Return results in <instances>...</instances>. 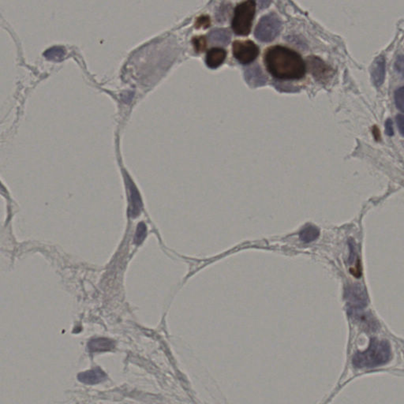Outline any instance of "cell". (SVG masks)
Here are the masks:
<instances>
[{
  "instance_id": "52a82bcc",
  "label": "cell",
  "mask_w": 404,
  "mask_h": 404,
  "mask_svg": "<svg viewBox=\"0 0 404 404\" xmlns=\"http://www.w3.org/2000/svg\"><path fill=\"white\" fill-rule=\"evenodd\" d=\"M386 71V61L383 57H378L372 65L371 76L373 84L379 87L384 83Z\"/></svg>"
},
{
  "instance_id": "2e32d148",
  "label": "cell",
  "mask_w": 404,
  "mask_h": 404,
  "mask_svg": "<svg viewBox=\"0 0 404 404\" xmlns=\"http://www.w3.org/2000/svg\"><path fill=\"white\" fill-rule=\"evenodd\" d=\"M210 25H211V21H210V18L208 15L200 16L199 18H197L195 24H194L195 28H197V29H201V28L207 29L210 26Z\"/></svg>"
},
{
  "instance_id": "5bb4252c",
  "label": "cell",
  "mask_w": 404,
  "mask_h": 404,
  "mask_svg": "<svg viewBox=\"0 0 404 404\" xmlns=\"http://www.w3.org/2000/svg\"><path fill=\"white\" fill-rule=\"evenodd\" d=\"M319 229H317V227L313 226V225H308V226L305 227L299 233L300 239L302 240V242H306V243L315 241L319 237Z\"/></svg>"
},
{
  "instance_id": "8fae6325",
  "label": "cell",
  "mask_w": 404,
  "mask_h": 404,
  "mask_svg": "<svg viewBox=\"0 0 404 404\" xmlns=\"http://www.w3.org/2000/svg\"><path fill=\"white\" fill-rule=\"evenodd\" d=\"M347 298L352 306L355 307L362 308L367 304L366 291L358 286L350 287L348 289Z\"/></svg>"
},
{
  "instance_id": "9c48e42d",
  "label": "cell",
  "mask_w": 404,
  "mask_h": 404,
  "mask_svg": "<svg viewBox=\"0 0 404 404\" xmlns=\"http://www.w3.org/2000/svg\"><path fill=\"white\" fill-rule=\"evenodd\" d=\"M246 81L253 87H258L266 84L267 78L265 77L261 67L257 65L246 69L245 72Z\"/></svg>"
},
{
  "instance_id": "3957f363",
  "label": "cell",
  "mask_w": 404,
  "mask_h": 404,
  "mask_svg": "<svg viewBox=\"0 0 404 404\" xmlns=\"http://www.w3.org/2000/svg\"><path fill=\"white\" fill-rule=\"evenodd\" d=\"M255 12V0H246L237 5L231 21L232 30L235 34L238 36L250 34Z\"/></svg>"
},
{
  "instance_id": "9a60e30c",
  "label": "cell",
  "mask_w": 404,
  "mask_h": 404,
  "mask_svg": "<svg viewBox=\"0 0 404 404\" xmlns=\"http://www.w3.org/2000/svg\"><path fill=\"white\" fill-rule=\"evenodd\" d=\"M192 44H193L194 50H195L197 53H203L204 51L206 49V47H207L206 37H205V36L194 37L193 40H192Z\"/></svg>"
},
{
  "instance_id": "6da1fadb",
  "label": "cell",
  "mask_w": 404,
  "mask_h": 404,
  "mask_svg": "<svg viewBox=\"0 0 404 404\" xmlns=\"http://www.w3.org/2000/svg\"><path fill=\"white\" fill-rule=\"evenodd\" d=\"M264 62L268 71L280 80L301 79L306 74V64L295 51L277 45L266 50Z\"/></svg>"
},
{
  "instance_id": "5b68a950",
  "label": "cell",
  "mask_w": 404,
  "mask_h": 404,
  "mask_svg": "<svg viewBox=\"0 0 404 404\" xmlns=\"http://www.w3.org/2000/svg\"><path fill=\"white\" fill-rule=\"evenodd\" d=\"M232 52L234 58L240 63L250 64L257 58L260 49L255 43L246 40L234 41L232 45Z\"/></svg>"
},
{
  "instance_id": "ba28073f",
  "label": "cell",
  "mask_w": 404,
  "mask_h": 404,
  "mask_svg": "<svg viewBox=\"0 0 404 404\" xmlns=\"http://www.w3.org/2000/svg\"><path fill=\"white\" fill-rule=\"evenodd\" d=\"M227 57V52L221 48H213L208 51L205 57V63L211 69H217L221 66Z\"/></svg>"
},
{
  "instance_id": "277c9868",
  "label": "cell",
  "mask_w": 404,
  "mask_h": 404,
  "mask_svg": "<svg viewBox=\"0 0 404 404\" xmlns=\"http://www.w3.org/2000/svg\"><path fill=\"white\" fill-rule=\"evenodd\" d=\"M281 18L277 14L270 13L261 18L256 27L254 35L261 42H272L281 33Z\"/></svg>"
},
{
  "instance_id": "8992f818",
  "label": "cell",
  "mask_w": 404,
  "mask_h": 404,
  "mask_svg": "<svg viewBox=\"0 0 404 404\" xmlns=\"http://www.w3.org/2000/svg\"><path fill=\"white\" fill-rule=\"evenodd\" d=\"M307 62L309 70L317 80L324 81L330 77L332 70L321 58L315 57H308Z\"/></svg>"
},
{
  "instance_id": "d6986e66",
  "label": "cell",
  "mask_w": 404,
  "mask_h": 404,
  "mask_svg": "<svg viewBox=\"0 0 404 404\" xmlns=\"http://www.w3.org/2000/svg\"><path fill=\"white\" fill-rule=\"evenodd\" d=\"M385 132L389 136H393L394 134V130H393V125L392 120L388 119L385 122Z\"/></svg>"
},
{
  "instance_id": "7a4b0ae2",
  "label": "cell",
  "mask_w": 404,
  "mask_h": 404,
  "mask_svg": "<svg viewBox=\"0 0 404 404\" xmlns=\"http://www.w3.org/2000/svg\"><path fill=\"white\" fill-rule=\"evenodd\" d=\"M391 357L392 350L389 343L385 340L373 338L366 350L354 354L352 362L354 367L371 369L388 363Z\"/></svg>"
},
{
  "instance_id": "ffe728a7",
  "label": "cell",
  "mask_w": 404,
  "mask_h": 404,
  "mask_svg": "<svg viewBox=\"0 0 404 404\" xmlns=\"http://www.w3.org/2000/svg\"><path fill=\"white\" fill-rule=\"evenodd\" d=\"M397 126H398L399 128V130H400V133H401V135L404 136V116H403L402 115H397Z\"/></svg>"
},
{
  "instance_id": "4fadbf2b",
  "label": "cell",
  "mask_w": 404,
  "mask_h": 404,
  "mask_svg": "<svg viewBox=\"0 0 404 404\" xmlns=\"http://www.w3.org/2000/svg\"><path fill=\"white\" fill-rule=\"evenodd\" d=\"M88 347L91 352L109 351L114 349L115 342L107 338L94 339L89 343Z\"/></svg>"
},
{
  "instance_id": "44dd1931",
  "label": "cell",
  "mask_w": 404,
  "mask_h": 404,
  "mask_svg": "<svg viewBox=\"0 0 404 404\" xmlns=\"http://www.w3.org/2000/svg\"><path fill=\"white\" fill-rule=\"evenodd\" d=\"M404 59H403V56H401V57H399L398 58H397V64H396V66H397V70L399 73H401V74H403V66H404Z\"/></svg>"
},
{
  "instance_id": "7c38bea8",
  "label": "cell",
  "mask_w": 404,
  "mask_h": 404,
  "mask_svg": "<svg viewBox=\"0 0 404 404\" xmlns=\"http://www.w3.org/2000/svg\"><path fill=\"white\" fill-rule=\"evenodd\" d=\"M209 40L215 45L226 46L229 45L231 38L230 32L226 29H216L209 32Z\"/></svg>"
},
{
  "instance_id": "7402d4cb",
  "label": "cell",
  "mask_w": 404,
  "mask_h": 404,
  "mask_svg": "<svg viewBox=\"0 0 404 404\" xmlns=\"http://www.w3.org/2000/svg\"><path fill=\"white\" fill-rule=\"evenodd\" d=\"M271 0H258V5L261 9L267 8L270 4Z\"/></svg>"
},
{
  "instance_id": "e0dca14e",
  "label": "cell",
  "mask_w": 404,
  "mask_h": 404,
  "mask_svg": "<svg viewBox=\"0 0 404 404\" xmlns=\"http://www.w3.org/2000/svg\"><path fill=\"white\" fill-rule=\"evenodd\" d=\"M395 102L397 105V109L403 112L404 111V88H400L395 93Z\"/></svg>"
},
{
  "instance_id": "30bf717a",
  "label": "cell",
  "mask_w": 404,
  "mask_h": 404,
  "mask_svg": "<svg viewBox=\"0 0 404 404\" xmlns=\"http://www.w3.org/2000/svg\"><path fill=\"white\" fill-rule=\"evenodd\" d=\"M77 378L81 382L86 384V385H96V384L101 383L103 381H105L106 378V374L102 369L100 368H96V369L79 373L77 376Z\"/></svg>"
},
{
  "instance_id": "ac0fdd59",
  "label": "cell",
  "mask_w": 404,
  "mask_h": 404,
  "mask_svg": "<svg viewBox=\"0 0 404 404\" xmlns=\"http://www.w3.org/2000/svg\"><path fill=\"white\" fill-rule=\"evenodd\" d=\"M229 6H221V7L220 8V10L217 11V21H225V18H226L227 14H229Z\"/></svg>"
}]
</instances>
